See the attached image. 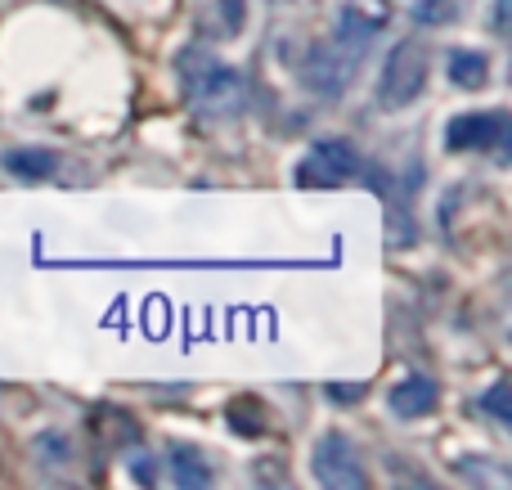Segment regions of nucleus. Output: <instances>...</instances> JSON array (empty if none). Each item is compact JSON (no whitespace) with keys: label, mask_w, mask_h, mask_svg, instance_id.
I'll list each match as a JSON object with an SVG mask.
<instances>
[{"label":"nucleus","mask_w":512,"mask_h":490,"mask_svg":"<svg viewBox=\"0 0 512 490\" xmlns=\"http://www.w3.org/2000/svg\"><path fill=\"white\" fill-rule=\"evenodd\" d=\"M180 77H185L189 99H194L203 113H221V117L239 113L243 77L230 68V63L216 59V54L198 50V45H194V50H185V54H180Z\"/></svg>","instance_id":"f257e3e1"},{"label":"nucleus","mask_w":512,"mask_h":490,"mask_svg":"<svg viewBox=\"0 0 512 490\" xmlns=\"http://www.w3.org/2000/svg\"><path fill=\"white\" fill-rule=\"evenodd\" d=\"M432 77V50H427L423 36H405L387 50L378 72V104L382 108H409L418 95L427 90Z\"/></svg>","instance_id":"f03ea898"},{"label":"nucleus","mask_w":512,"mask_h":490,"mask_svg":"<svg viewBox=\"0 0 512 490\" xmlns=\"http://www.w3.org/2000/svg\"><path fill=\"white\" fill-rule=\"evenodd\" d=\"M360 171H364L360 149H355L351 140H342V135H324V140L310 144V153L292 167V180H297L301 189H333V185H342V180L360 176Z\"/></svg>","instance_id":"7ed1b4c3"},{"label":"nucleus","mask_w":512,"mask_h":490,"mask_svg":"<svg viewBox=\"0 0 512 490\" xmlns=\"http://www.w3.org/2000/svg\"><path fill=\"white\" fill-rule=\"evenodd\" d=\"M360 59L364 54H355V50H346L342 41H315L306 50V59L297 63L301 68V81H306L315 95H324V99H337V95H346V86L355 81V68H360Z\"/></svg>","instance_id":"20e7f679"},{"label":"nucleus","mask_w":512,"mask_h":490,"mask_svg":"<svg viewBox=\"0 0 512 490\" xmlns=\"http://www.w3.org/2000/svg\"><path fill=\"white\" fill-rule=\"evenodd\" d=\"M315 482L333 486V490H364L369 486V468H364V455L355 450V441L346 432H324L315 441Z\"/></svg>","instance_id":"39448f33"},{"label":"nucleus","mask_w":512,"mask_h":490,"mask_svg":"<svg viewBox=\"0 0 512 490\" xmlns=\"http://www.w3.org/2000/svg\"><path fill=\"white\" fill-rule=\"evenodd\" d=\"M512 131L508 108H486V113H459L445 126V144L454 153H486L495 144H504Z\"/></svg>","instance_id":"423d86ee"},{"label":"nucleus","mask_w":512,"mask_h":490,"mask_svg":"<svg viewBox=\"0 0 512 490\" xmlns=\"http://www.w3.org/2000/svg\"><path fill=\"white\" fill-rule=\"evenodd\" d=\"M387 405L396 419H427V414L441 405V387L427 374H409L387 392Z\"/></svg>","instance_id":"0eeeda50"},{"label":"nucleus","mask_w":512,"mask_h":490,"mask_svg":"<svg viewBox=\"0 0 512 490\" xmlns=\"http://www.w3.org/2000/svg\"><path fill=\"white\" fill-rule=\"evenodd\" d=\"M378 32H382V14H373V18H369V9L346 5L342 14H337V32H333V36L346 45V50L364 54L373 41H378Z\"/></svg>","instance_id":"6e6552de"},{"label":"nucleus","mask_w":512,"mask_h":490,"mask_svg":"<svg viewBox=\"0 0 512 490\" xmlns=\"http://www.w3.org/2000/svg\"><path fill=\"white\" fill-rule=\"evenodd\" d=\"M445 72L459 90H486L490 81V54L486 50H450L445 59Z\"/></svg>","instance_id":"1a4fd4ad"},{"label":"nucleus","mask_w":512,"mask_h":490,"mask_svg":"<svg viewBox=\"0 0 512 490\" xmlns=\"http://www.w3.org/2000/svg\"><path fill=\"white\" fill-rule=\"evenodd\" d=\"M54 167H59V158L50 149H9L5 153V171L18 180H45Z\"/></svg>","instance_id":"9d476101"},{"label":"nucleus","mask_w":512,"mask_h":490,"mask_svg":"<svg viewBox=\"0 0 512 490\" xmlns=\"http://www.w3.org/2000/svg\"><path fill=\"white\" fill-rule=\"evenodd\" d=\"M171 477H176V486H189V490L212 486V468H207L203 455L189 446H171Z\"/></svg>","instance_id":"9b49d317"},{"label":"nucleus","mask_w":512,"mask_h":490,"mask_svg":"<svg viewBox=\"0 0 512 490\" xmlns=\"http://www.w3.org/2000/svg\"><path fill=\"white\" fill-rule=\"evenodd\" d=\"M409 18H414L418 27H445L459 18V0H414Z\"/></svg>","instance_id":"f8f14e48"},{"label":"nucleus","mask_w":512,"mask_h":490,"mask_svg":"<svg viewBox=\"0 0 512 490\" xmlns=\"http://www.w3.org/2000/svg\"><path fill=\"white\" fill-rule=\"evenodd\" d=\"M243 18H248L243 0H216V27H212V36H239L243 32Z\"/></svg>","instance_id":"ddd939ff"},{"label":"nucleus","mask_w":512,"mask_h":490,"mask_svg":"<svg viewBox=\"0 0 512 490\" xmlns=\"http://www.w3.org/2000/svg\"><path fill=\"white\" fill-rule=\"evenodd\" d=\"M508 396H512V387H508V378H499V383L495 387H490V392L486 396H481V410H486V414H495V419L499 423H512V405H508Z\"/></svg>","instance_id":"4468645a"},{"label":"nucleus","mask_w":512,"mask_h":490,"mask_svg":"<svg viewBox=\"0 0 512 490\" xmlns=\"http://www.w3.org/2000/svg\"><path fill=\"white\" fill-rule=\"evenodd\" d=\"M364 392H369L364 383H328V401H337V405H355Z\"/></svg>","instance_id":"2eb2a0df"}]
</instances>
